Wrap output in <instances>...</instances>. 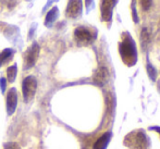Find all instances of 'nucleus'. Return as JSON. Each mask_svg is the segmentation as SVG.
I'll return each mask as SVG.
<instances>
[{
    "label": "nucleus",
    "instance_id": "f257e3e1",
    "mask_svg": "<svg viewBox=\"0 0 160 149\" xmlns=\"http://www.w3.org/2000/svg\"><path fill=\"white\" fill-rule=\"evenodd\" d=\"M119 51H120L121 58H122L123 62L128 67H132L136 63L137 61V52L136 48H135V44L131 36L128 34H125V37L121 42L120 46H119Z\"/></svg>",
    "mask_w": 160,
    "mask_h": 149
},
{
    "label": "nucleus",
    "instance_id": "f03ea898",
    "mask_svg": "<svg viewBox=\"0 0 160 149\" xmlns=\"http://www.w3.org/2000/svg\"><path fill=\"white\" fill-rule=\"evenodd\" d=\"M124 145L130 149H149L150 143L143 130L131 132L124 137Z\"/></svg>",
    "mask_w": 160,
    "mask_h": 149
},
{
    "label": "nucleus",
    "instance_id": "7ed1b4c3",
    "mask_svg": "<svg viewBox=\"0 0 160 149\" xmlns=\"http://www.w3.org/2000/svg\"><path fill=\"white\" fill-rule=\"evenodd\" d=\"M36 89H37V81L34 76H28L26 78H24L23 83H22V92H23L25 102L34 98Z\"/></svg>",
    "mask_w": 160,
    "mask_h": 149
},
{
    "label": "nucleus",
    "instance_id": "20e7f679",
    "mask_svg": "<svg viewBox=\"0 0 160 149\" xmlns=\"http://www.w3.org/2000/svg\"><path fill=\"white\" fill-rule=\"evenodd\" d=\"M38 56H39V46L37 42H34L24 52V69L28 70L33 67L38 59Z\"/></svg>",
    "mask_w": 160,
    "mask_h": 149
},
{
    "label": "nucleus",
    "instance_id": "39448f33",
    "mask_svg": "<svg viewBox=\"0 0 160 149\" xmlns=\"http://www.w3.org/2000/svg\"><path fill=\"white\" fill-rule=\"evenodd\" d=\"M74 37L76 42L81 45L91 44L94 40V35L92 34V32L84 26H80L74 31Z\"/></svg>",
    "mask_w": 160,
    "mask_h": 149
},
{
    "label": "nucleus",
    "instance_id": "423d86ee",
    "mask_svg": "<svg viewBox=\"0 0 160 149\" xmlns=\"http://www.w3.org/2000/svg\"><path fill=\"white\" fill-rule=\"evenodd\" d=\"M82 0H70L68 3L67 10H65L67 17H71V19H75L82 13Z\"/></svg>",
    "mask_w": 160,
    "mask_h": 149
},
{
    "label": "nucleus",
    "instance_id": "0eeeda50",
    "mask_svg": "<svg viewBox=\"0 0 160 149\" xmlns=\"http://www.w3.org/2000/svg\"><path fill=\"white\" fill-rule=\"evenodd\" d=\"M114 4H116V0H101L100 11L103 21L109 22L111 20Z\"/></svg>",
    "mask_w": 160,
    "mask_h": 149
},
{
    "label": "nucleus",
    "instance_id": "6e6552de",
    "mask_svg": "<svg viewBox=\"0 0 160 149\" xmlns=\"http://www.w3.org/2000/svg\"><path fill=\"white\" fill-rule=\"evenodd\" d=\"M18 105V92L15 88H11L7 95V112L9 116H12L17 109Z\"/></svg>",
    "mask_w": 160,
    "mask_h": 149
},
{
    "label": "nucleus",
    "instance_id": "1a4fd4ad",
    "mask_svg": "<svg viewBox=\"0 0 160 149\" xmlns=\"http://www.w3.org/2000/svg\"><path fill=\"white\" fill-rule=\"evenodd\" d=\"M110 139H111V133L107 132L103 135H101L98 139L96 141V143L94 144V148L93 149H106L109 144Z\"/></svg>",
    "mask_w": 160,
    "mask_h": 149
},
{
    "label": "nucleus",
    "instance_id": "9d476101",
    "mask_svg": "<svg viewBox=\"0 0 160 149\" xmlns=\"http://www.w3.org/2000/svg\"><path fill=\"white\" fill-rule=\"evenodd\" d=\"M108 80V71L106 67H99V70L96 72L95 76H94V82L97 85H103Z\"/></svg>",
    "mask_w": 160,
    "mask_h": 149
},
{
    "label": "nucleus",
    "instance_id": "9b49d317",
    "mask_svg": "<svg viewBox=\"0 0 160 149\" xmlns=\"http://www.w3.org/2000/svg\"><path fill=\"white\" fill-rule=\"evenodd\" d=\"M58 15H59V10L57 7H53L50 11L46 14V19H45V25L46 26H51V24L57 20Z\"/></svg>",
    "mask_w": 160,
    "mask_h": 149
},
{
    "label": "nucleus",
    "instance_id": "f8f14e48",
    "mask_svg": "<svg viewBox=\"0 0 160 149\" xmlns=\"http://www.w3.org/2000/svg\"><path fill=\"white\" fill-rule=\"evenodd\" d=\"M13 50L12 49H4L3 51L0 52V67L6 64L8 61H10L13 57Z\"/></svg>",
    "mask_w": 160,
    "mask_h": 149
},
{
    "label": "nucleus",
    "instance_id": "ddd939ff",
    "mask_svg": "<svg viewBox=\"0 0 160 149\" xmlns=\"http://www.w3.org/2000/svg\"><path fill=\"white\" fill-rule=\"evenodd\" d=\"M17 65L13 64L11 65V67H8V70H7V75H8V81L10 83H13L15 80V77H17Z\"/></svg>",
    "mask_w": 160,
    "mask_h": 149
},
{
    "label": "nucleus",
    "instance_id": "4468645a",
    "mask_svg": "<svg viewBox=\"0 0 160 149\" xmlns=\"http://www.w3.org/2000/svg\"><path fill=\"white\" fill-rule=\"evenodd\" d=\"M147 72H148V75H149V77L152 78V81L156 80L157 73H156V70L154 69V67H152L150 64H147Z\"/></svg>",
    "mask_w": 160,
    "mask_h": 149
},
{
    "label": "nucleus",
    "instance_id": "2eb2a0df",
    "mask_svg": "<svg viewBox=\"0 0 160 149\" xmlns=\"http://www.w3.org/2000/svg\"><path fill=\"white\" fill-rule=\"evenodd\" d=\"M141 4L144 10H148L152 6V0H141Z\"/></svg>",
    "mask_w": 160,
    "mask_h": 149
},
{
    "label": "nucleus",
    "instance_id": "dca6fc26",
    "mask_svg": "<svg viewBox=\"0 0 160 149\" xmlns=\"http://www.w3.org/2000/svg\"><path fill=\"white\" fill-rule=\"evenodd\" d=\"M4 149H21L17 143H8L4 145Z\"/></svg>",
    "mask_w": 160,
    "mask_h": 149
},
{
    "label": "nucleus",
    "instance_id": "f3484780",
    "mask_svg": "<svg viewBox=\"0 0 160 149\" xmlns=\"http://www.w3.org/2000/svg\"><path fill=\"white\" fill-rule=\"evenodd\" d=\"M0 87H1L2 92H4V88H6V80L4 78H0Z\"/></svg>",
    "mask_w": 160,
    "mask_h": 149
},
{
    "label": "nucleus",
    "instance_id": "a211bd4d",
    "mask_svg": "<svg viewBox=\"0 0 160 149\" xmlns=\"http://www.w3.org/2000/svg\"><path fill=\"white\" fill-rule=\"evenodd\" d=\"M150 130L158 131V132H159V134H160V127H158V126H152V127H150Z\"/></svg>",
    "mask_w": 160,
    "mask_h": 149
}]
</instances>
